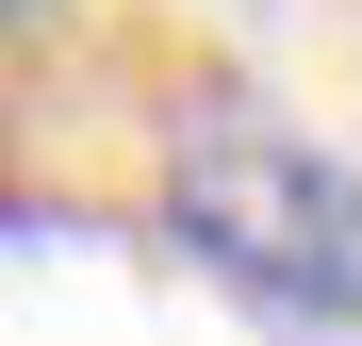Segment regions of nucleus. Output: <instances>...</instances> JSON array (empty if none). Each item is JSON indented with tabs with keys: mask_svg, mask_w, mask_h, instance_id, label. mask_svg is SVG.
<instances>
[{
	"mask_svg": "<svg viewBox=\"0 0 362 346\" xmlns=\"http://www.w3.org/2000/svg\"><path fill=\"white\" fill-rule=\"evenodd\" d=\"M165 231L230 297H264L296 330H362V165L313 149L296 115L230 99V83L181 99V132H165Z\"/></svg>",
	"mask_w": 362,
	"mask_h": 346,
	"instance_id": "f257e3e1",
	"label": "nucleus"
}]
</instances>
